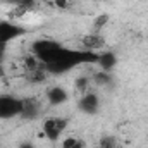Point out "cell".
<instances>
[{
	"mask_svg": "<svg viewBox=\"0 0 148 148\" xmlns=\"http://www.w3.org/2000/svg\"><path fill=\"white\" fill-rule=\"evenodd\" d=\"M98 60V53L93 52H86V50H73V48H66L62 47L60 53L55 57L53 62L47 64L45 69L48 74H66L71 69L81 66V64H90V62H97Z\"/></svg>",
	"mask_w": 148,
	"mask_h": 148,
	"instance_id": "1",
	"label": "cell"
},
{
	"mask_svg": "<svg viewBox=\"0 0 148 148\" xmlns=\"http://www.w3.org/2000/svg\"><path fill=\"white\" fill-rule=\"evenodd\" d=\"M62 47L64 45H60L55 40H36L31 47V53L36 55L43 66H47L55 60V57L60 53Z\"/></svg>",
	"mask_w": 148,
	"mask_h": 148,
	"instance_id": "2",
	"label": "cell"
},
{
	"mask_svg": "<svg viewBox=\"0 0 148 148\" xmlns=\"http://www.w3.org/2000/svg\"><path fill=\"white\" fill-rule=\"evenodd\" d=\"M26 33V29L12 21H0V62H2V57H3V50H5V45H9L10 41H14L16 38L23 36Z\"/></svg>",
	"mask_w": 148,
	"mask_h": 148,
	"instance_id": "3",
	"label": "cell"
},
{
	"mask_svg": "<svg viewBox=\"0 0 148 148\" xmlns=\"http://www.w3.org/2000/svg\"><path fill=\"white\" fill-rule=\"evenodd\" d=\"M67 124H69V121L66 117H48V119L43 121L41 129H43V134L50 141H57L62 136V133L66 131Z\"/></svg>",
	"mask_w": 148,
	"mask_h": 148,
	"instance_id": "4",
	"label": "cell"
},
{
	"mask_svg": "<svg viewBox=\"0 0 148 148\" xmlns=\"http://www.w3.org/2000/svg\"><path fill=\"white\" fill-rule=\"evenodd\" d=\"M23 98H16L14 95H0V119H12L21 115Z\"/></svg>",
	"mask_w": 148,
	"mask_h": 148,
	"instance_id": "5",
	"label": "cell"
},
{
	"mask_svg": "<svg viewBox=\"0 0 148 148\" xmlns=\"http://www.w3.org/2000/svg\"><path fill=\"white\" fill-rule=\"evenodd\" d=\"M105 45H107L105 38L102 35H98V33H88V35H84L81 38V47H83L81 50H86V52L97 53L98 50H103Z\"/></svg>",
	"mask_w": 148,
	"mask_h": 148,
	"instance_id": "6",
	"label": "cell"
},
{
	"mask_svg": "<svg viewBox=\"0 0 148 148\" xmlns=\"http://www.w3.org/2000/svg\"><path fill=\"white\" fill-rule=\"evenodd\" d=\"M41 114V102L38 98H23V109H21V117L26 121H33L38 119Z\"/></svg>",
	"mask_w": 148,
	"mask_h": 148,
	"instance_id": "7",
	"label": "cell"
},
{
	"mask_svg": "<svg viewBox=\"0 0 148 148\" xmlns=\"http://www.w3.org/2000/svg\"><path fill=\"white\" fill-rule=\"evenodd\" d=\"M47 100L52 107H57V105H62L69 100V93L62 86H52L47 90Z\"/></svg>",
	"mask_w": 148,
	"mask_h": 148,
	"instance_id": "8",
	"label": "cell"
},
{
	"mask_svg": "<svg viewBox=\"0 0 148 148\" xmlns=\"http://www.w3.org/2000/svg\"><path fill=\"white\" fill-rule=\"evenodd\" d=\"M79 109L84 112V114H88V115L97 114L98 109H100V102H98L97 93H86V95L79 100Z\"/></svg>",
	"mask_w": 148,
	"mask_h": 148,
	"instance_id": "9",
	"label": "cell"
},
{
	"mask_svg": "<svg viewBox=\"0 0 148 148\" xmlns=\"http://www.w3.org/2000/svg\"><path fill=\"white\" fill-rule=\"evenodd\" d=\"M24 77H26V81L29 84H43L47 81V77H48V71L45 69V66H41V67H36V69L26 71Z\"/></svg>",
	"mask_w": 148,
	"mask_h": 148,
	"instance_id": "10",
	"label": "cell"
},
{
	"mask_svg": "<svg viewBox=\"0 0 148 148\" xmlns=\"http://www.w3.org/2000/svg\"><path fill=\"white\" fill-rule=\"evenodd\" d=\"M97 62L100 64L102 71L110 73L112 69L115 67V64H117V57H115L114 52H102V53H98V60Z\"/></svg>",
	"mask_w": 148,
	"mask_h": 148,
	"instance_id": "11",
	"label": "cell"
},
{
	"mask_svg": "<svg viewBox=\"0 0 148 148\" xmlns=\"http://www.w3.org/2000/svg\"><path fill=\"white\" fill-rule=\"evenodd\" d=\"M84 147H86L84 140H81L77 136H69L62 141V148H84Z\"/></svg>",
	"mask_w": 148,
	"mask_h": 148,
	"instance_id": "12",
	"label": "cell"
},
{
	"mask_svg": "<svg viewBox=\"0 0 148 148\" xmlns=\"http://www.w3.org/2000/svg\"><path fill=\"white\" fill-rule=\"evenodd\" d=\"M95 83H97L98 86H107V84L112 83V76L107 73V71H100V73L95 74Z\"/></svg>",
	"mask_w": 148,
	"mask_h": 148,
	"instance_id": "13",
	"label": "cell"
},
{
	"mask_svg": "<svg viewBox=\"0 0 148 148\" xmlns=\"http://www.w3.org/2000/svg\"><path fill=\"white\" fill-rule=\"evenodd\" d=\"M117 145H119V141L115 136H103L98 141V148H117Z\"/></svg>",
	"mask_w": 148,
	"mask_h": 148,
	"instance_id": "14",
	"label": "cell"
},
{
	"mask_svg": "<svg viewBox=\"0 0 148 148\" xmlns=\"http://www.w3.org/2000/svg\"><path fill=\"white\" fill-rule=\"evenodd\" d=\"M107 23H109V16H107V14H100V16H97V17H95V29L100 31Z\"/></svg>",
	"mask_w": 148,
	"mask_h": 148,
	"instance_id": "15",
	"label": "cell"
},
{
	"mask_svg": "<svg viewBox=\"0 0 148 148\" xmlns=\"http://www.w3.org/2000/svg\"><path fill=\"white\" fill-rule=\"evenodd\" d=\"M88 84H90V79H88V77H77V79H76V86H77V90H81V91H84V90L88 88Z\"/></svg>",
	"mask_w": 148,
	"mask_h": 148,
	"instance_id": "16",
	"label": "cell"
},
{
	"mask_svg": "<svg viewBox=\"0 0 148 148\" xmlns=\"http://www.w3.org/2000/svg\"><path fill=\"white\" fill-rule=\"evenodd\" d=\"M55 5L64 9V7H67V0H55Z\"/></svg>",
	"mask_w": 148,
	"mask_h": 148,
	"instance_id": "17",
	"label": "cell"
},
{
	"mask_svg": "<svg viewBox=\"0 0 148 148\" xmlns=\"http://www.w3.org/2000/svg\"><path fill=\"white\" fill-rule=\"evenodd\" d=\"M19 148H35L33 147V143H29V141H24V143H21Z\"/></svg>",
	"mask_w": 148,
	"mask_h": 148,
	"instance_id": "18",
	"label": "cell"
},
{
	"mask_svg": "<svg viewBox=\"0 0 148 148\" xmlns=\"http://www.w3.org/2000/svg\"><path fill=\"white\" fill-rule=\"evenodd\" d=\"M2 76H3V71H2V67H0V77H2Z\"/></svg>",
	"mask_w": 148,
	"mask_h": 148,
	"instance_id": "19",
	"label": "cell"
}]
</instances>
